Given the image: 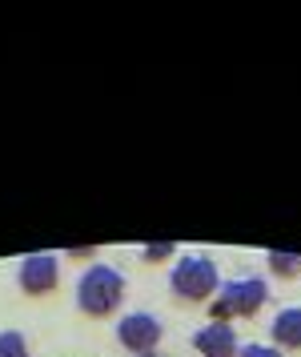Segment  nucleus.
Wrapping results in <instances>:
<instances>
[{
  "label": "nucleus",
  "instance_id": "20e7f679",
  "mask_svg": "<svg viewBox=\"0 0 301 357\" xmlns=\"http://www.w3.org/2000/svg\"><path fill=\"white\" fill-rule=\"evenodd\" d=\"M161 321L157 317H149V313H129L125 321L117 325V341L125 345L129 354H141L149 357L153 349H157V341H161Z\"/></svg>",
  "mask_w": 301,
  "mask_h": 357
},
{
  "label": "nucleus",
  "instance_id": "6e6552de",
  "mask_svg": "<svg viewBox=\"0 0 301 357\" xmlns=\"http://www.w3.org/2000/svg\"><path fill=\"white\" fill-rule=\"evenodd\" d=\"M0 357H29L24 333H16V329H4V333H0Z\"/></svg>",
  "mask_w": 301,
  "mask_h": 357
},
{
  "label": "nucleus",
  "instance_id": "1a4fd4ad",
  "mask_svg": "<svg viewBox=\"0 0 301 357\" xmlns=\"http://www.w3.org/2000/svg\"><path fill=\"white\" fill-rule=\"evenodd\" d=\"M270 265H273V273H281V277L301 273V257H298V253H277V249H273V253H270Z\"/></svg>",
  "mask_w": 301,
  "mask_h": 357
},
{
  "label": "nucleus",
  "instance_id": "f03ea898",
  "mask_svg": "<svg viewBox=\"0 0 301 357\" xmlns=\"http://www.w3.org/2000/svg\"><path fill=\"white\" fill-rule=\"evenodd\" d=\"M270 285L261 277H241V281H225L217 289V301L209 305L213 321H229V317H254L257 309L265 305Z\"/></svg>",
  "mask_w": 301,
  "mask_h": 357
},
{
  "label": "nucleus",
  "instance_id": "423d86ee",
  "mask_svg": "<svg viewBox=\"0 0 301 357\" xmlns=\"http://www.w3.org/2000/svg\"><path fill=\"white\" fill-rule=\"evenodd\" d=\"M193 345L201 357H233L237 354V333L229 329V321H209L205 329L193 333Z\"/></svg>",
  "mask_w": 301,
  "mask_h": 357
},
{
  "label": "nucleus",
  "instance_id": "0eeeda50",
  "mask_svg": "<svg viewBox=\"0 0 301 357\" xmlns=\"http://www.w3.org/2000/svg\"><path fill=\"white\" fill-rule=\"evenodd\" d=\"M273 341L281 349H301V309H281L273 317Z\"/></svg>",
  "mask_w": 301,
  "mask_h": 357
},
{
  "label": "nucleus",
  "instance_id": "9b49d317",
  "mask_svg": "<svg viewBox=\"0 0 301 357\" xmlns=\"http://www.w3.org/2000/svg\"><path fill=\"white\" fill-rule=\"evenodd\" d=\"M169 253H173V245H169V241L149 245V249H145V257H149V261H161V257H169Z\"/></svg>",
  "mask_w": 301,
  "mask_h": 357
},
{
  "label": "nucleus",
  "instance_id": "7ed1b4c3",
  "mask_svg": "<svg viewBox=\"0 0 301 357\" xmlns=\"http://www.w3.org/2000/svg\"><path fill=\"white\" fill-rule=\"evenodd\" d=\"M169 285L185 301H205L209 293H217V265L209 257H181L173 277H169Z\"/></svg>",
  "mask_w": 301,
  "mask_h": 357
},
{
  "label": "nucleus",
  "instance_id": "39448f33",
  "mask_svg": "<svg viewBox=\"0 0 301 357\" xmlns=\"http://www.w3.org/2000/svg\"><path fill=\"white\" fill-rule=\"evenodd\" d=\"M20 289L32 293V297H41V293H52L57 289V281H61V261L52 257V253H32V257L20 261Z\"/></svg>",
  "mask_w": 301,
  "mask_h": 357
},
{
  "label": "nucleus",
  "instance_id": "9d476101",
  "mask_svg": "<svg viewBox=\"0 0 301 357\" xmlns=\"http://www.w3.org/2000/svg\"><path fill=\"white\" fill-rule=\"evenodd\" d=\"M237 357H281V354L270 349V345H245V349H237Z\"/></svg>",
  "mask_w": 301,
  "mask_h": 357
},
{
  "label": "nucleus",
  "instance_id": "f257e3e1",
  "mask_svg": "<svg viewBox=\"0 0 301 357\" xmlns=\"http://www.w3.org/2000/svg\"><path fill=\"white\" fill-rule=\"evenodd\" d=\"M121 297H125V277L112 265H93L77 281V305L89 317H109L112 309L121 305Z\"/></svg>",
  "mask_w": 301,
  "mask_h": 357
},
{
  "label": "nucleus",
  "instance_id": "f8f14e48",
  "mask_svg": "<svg viewBox=\"0 0 301 357\" xmlns=\"http://www.w3.org/2000/svg\"><path fill=\"white\" fill-rule=\"evenodd\" d=\"M149 357H153V354H149Z\"/></svg>",
  "mask_w": 301,
  "mask_h": 357
}]
</instances>
